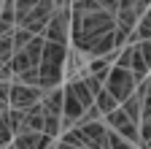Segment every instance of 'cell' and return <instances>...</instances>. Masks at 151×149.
Listing matches in <instances>:
<instances>
[{
  "mask_svg": "<svg viewBox=\"0 0 151 149\" xmlns=\"http://www.w3.org/2000/svg\"><path fill=\"white\" fill-rule=\"evenodd\" d=\"M116 22L108 11H92V14H76L70 11V44L73 49H84L89 41L100 38L105 33H113Z\"/></svg>",
  "mask_w": 151,
  "mask_h": 149,
  "instance_id": "cell-1",
  "label": "cell"
},
{
  "mask_svg": "<svg viewBox=\"0 0 151 149\" xmlns=\"http://www.w3.org/2000/svg\"><path fill=\"white\" fill-rule=\"evenodd\" d=\"M65 57H68V46L43 41L41 63H38V87L43 92L62 87V81H65Z\"/></svg>",
  "mask_w": 151,
  "mask_h": 149,
  "instance_id": "cell-2",
  "label": "cell"
},
{
  "mask_svg": "<svg viewBox=\"0 0 151 149\" xmlns=\"http://www.w3.org/2000/svg\"><path fill=\"white\" fill-rule=\"evenodd\" d=\"M54 11H57L54 0H41V3H35L27 14L19 16L14 27H22V30H27L30 35H43V30H46V25H49V19H51Z\"/></svg>",
  "mask_w": 151,
  "mask_h": 149,
  "instance_id": "cell-3",
  "label": "cell"
},
{
  "mask_svg": "<svg viewBox=\"0 0 151 149\" xmlns=\"http://www.w3.org/2000/svg\"><path fill=\"white\" fill-rule=\"evenodd\" d=\"M135 87H138V84H135V79H132V73H129L127 68H116V65H111L108 76H105V81H103V89H105L116 103H124L132 92H135Z\"/></svg>",
  "mask_w": 151,
  "mask_h": 149,
  "instance_id": "cell-4",
  "label": "cell"
},
{
  "mask_svg": "<svg viewBox=\"0 0 151 149\" xmlns=\"http://www.w3.org/2000/svg\"><path fill=\"white\" fill-rule=\"evenodd\" d=\"M41 49H43V38L41 35H35V38L22 46V49H16L14 52V57H11V76H16V73H24V71H35L38 63H41Z\"/></svg>",
  "mask_w": 151,
  "mask_h": 149,
  "instance_id": "cell-5",
  "label": "cell"
},
{
  "mask_svg": "<svg viewBox=\"0 0 151 149\" xmlns=\"http://www.w3.org/2000/svg\"><path fill=\"white\" fill-rule=\"evenodd\" d=\"M148 89H151V84H148V79L146 81H140L138 87H135V92L124 100V103H119V108L124 111V117L129 119V122H140L143 117H148Z\"/></svg>",
  "mask_w": 151,
  "mask_h": 149,
  "instance_id": "cell-6",
  "label": "cell"
},
{
  "mask_svg": "<svg viewBox=\"0 0 151 149\" xmlns=\"http://www.w3.org/2000/svg\"><path fill=\"white\" fill-rule=\"evenodd\" d=\"M43 41H51V44H62V46H70V8H57L51 14V19L41 35Z\"/></svg>",
  "mask_w": 151,
  "mask_h": 149,
  "instance_id": "cell-7",
  "label": "cell"
},
{
  "mask_svg": "<svg viewBox=\"0 0 151 149\" xmlns=\"http://www.w3.org/2000/svg\"><path fill=\"white\" fill-rule=\"evenodd\" d=\"M41 98H43V89H38V87L16 84V81L8 84V108L24 111V108H30L35 103H41Z\"/></svg>",
  "mask_w": 151,
  "mask_h": 149,
  "instance_id": "cell-8",
  "label": "cell"
},
{
  "mask_svg": "<svg viewBox=\"0 0 151 149\" xmlns=\"http://www.w3.org/2000/svg\"><path fill=\"white\" fill-rule=\"evenodd\" d=\"M103 125H105L108 130H113L116 136H122V138H127L129 144L138 146V141H140V136H138V125L129 122V119L124 117L122 108H113L111 114H105V117H103Z\"/></svg>",
  "mask_w": 151,
  "mask_h": 149,
  "instance_id": "cell-9",
  "label": "cell"
},
{
  "mask_svg": "<svg viewBox=\"0 0 151 149\" xmlns=\"http://www.w3.org/2000/svg\"><path fill=\"white\" fill-rule=\"evenodd\" d=\"M76 130L81 133L84 149H105V133H108V127L103 125V119H94V122H86V125H76Z\"/></svg>",
  "mask_w": 151,
  "mask_h": 149,
  "instance_id": "cell-10",
  "label": "cell"
},
{
  "mask_svg": "<svg viewBox=\"0 0 151 149\" xmlns=\"http://www.w3.org/2000/svg\"><path fill=\"white\" fill-rule=\"evenodd\" d=\"M54 141L43 133H19L11 138V146L14 149H49Z\"/></svg>",
  "mask_w": 151,
  "mask_h": 149,
  "instance_id": "cell-11",
  "label": "cell"
},
{
  "mask_svg": "<svg viewBox=\"0 0 151 149\" xmlns=\"http://www.w3.org/2000/svg\"><path fill=\"white\" fill-rule=\"evenodd\" d=\"M94 108H97V111H100V117H105V114H111V111H113V108H119V103H116V100H113V98L108 95V92H105V89H100V92H97V95H94Z\"/></svg>",
  "mask_w": 151,
  "mask_h": 149,
  "instance_id": "cell-12",
  "label": "cell"
},
{
  "mask_svg": "<svg viewBox=\"0 0 151 149\" xmlns=\"http://www.w3.org/2000/svg\"><path fill=\"white\" fill-rule=\"evenodd\" d=\"M105 149H138V146L129 144V141L122 138V136H116L113 130H108V133H105Z\"/></svg>",
  "mask_w": 151,
  "mask_h": 149,
  "instance_id": "cell-13",
  "label": "cell"
},
{
  "mask_svg": "<svg viewBox=\"0 0 151 149\" xmlns=\"http://www.w3.org/2000/svg\"><path fill=\"white\" fill-rule=\"evenodd\" d=\"M132 35L138 38V44H140V41H148V35H151V19H148V14H143L140 19H138V25H135V30H132Z\"/></svg>",
  "mask_w": 151,
  "mask_h": 149,
  "instance_id": "cell-14",
  "label": "cell"
},
{
  "mask_svg": "<svg viewBox=\"0 0 151 149\" xmlns=\"http://www.w3.org/2000/svg\"><path fill=\"white\" fill-rule=\"evenodd\" d=\"M14 133H11V125H8V117H6V111H0V149H6L11 144Z\"/></svg>",
  "mask_w": 151,
  "mask_h": 149,
  "instance_id": "cell-15",
  "label": "cell"
},
{
  "mask_svg": "<svg viewBox=\"0 0 151 149\" xmlns=\"http://www.w3.org/2000/svg\"><path fill=\"white\" fill-rule=\"evenodd\" d=\"M32 38H35V35H30L27 30H22V27H14V33H11V41H14V52H16V49H22V46H27Z\"/></svg>",
  "mask_w": 151,
  "mask_h": 149,
  "instance_id": "cell-16",
  "label": "cell"
},
{
  "mask_svg": "<svg viewBox=\"0 0 151 149\" xmlns=\"http://www.w3.org/2000/svg\"><path fill=\"white\" fill-rule=\"evenodd\" d=\"M97 3H100V8H103V11H108V14H116L119 0H97Z\"/></svg>",
  "mask_w": 151,
  "mask_h": 149,
  "instance_id": "cell-17",
  "label": "cell"
},
{
  "mask_svg": "<svg viewBox=\"0 0 151 149\" xmlns=\"http://www.w3.org/2000/svg\"><path fill=\"white\" fill-rule=\"evenodd\" d=\"M132 3H135V11H138V16L148 14V0H132Z\"/></svg>",
  "mask_w": 151,
  "mask_h": 149,
  "instance_id": "cell-18",
  "label": "cell"
},
{
  "mask_svg": "<svg viewBox=\"0 0 151 149\" xmlns=\"http://www.w3.org/2000/svg\"><path fill=\"white\" fill-rule=\"evenodd\" d=\"M8 84L11 81H0V103H6V106H8Z\"/></svg>",
  "mask_w": 151,
  "mask_h": 149,
  "instance_id": "cell-19",
  "label": "cell"
},
{
  "mask_svg": "<svg viewBox=\"0 0 151 149\" xmlns=\"http://www.w3.org/2000/svg\"><path fill=\"white\" fill-rule=\"evenodd\" d=\"M57 8H70V0H54Z\"/></svg>",
  "mask_w": 151,
  "mask_h": 149,
  "instance_id": "cell-20",
  "label": "cell"
},
{
  "mask_svg": "<svg viewBox=\"0 0 151 149\" xmlns=\"http://www.w3.org/2000/svg\"><path fill=\"white\" fill-rule=\"evenodd\" d=\"M0 111H8V106H6V103H0Z\"/></svg>",
  "mask_w": 151,
  "mask_h": 149,
  "instance_id": "cell-21",
  "label": "cell"
},
{
  "mask_svg": "<svg viewBox=\"0 0 151 149\" xmlns=\"http://www.w3.org/2000/svg\"><path fill=\"white\" fill-rule=\"evenodd\" d=\"M6 149H14V146H11V144H8V146H6Z\"/></svg>",
  "mask_w": 151,
  "mask_h": 149,
  "instance_id": "cell-22",
  "label": "cell"
},
{
  "mask_svg": "<svg viewBox=\"0 0 151 149\" xmlns=\"http://www.w3.org/2000/svg\"><path fill=\"white\" fill-rule=\"evenodd\" d=\"M0 3H3V0H0Z\"/></svg>",
  "mask_w": 151,
  "mask_h": 149,
  "instance_id": "cell-23",
  "label": "cell"
}]
</instances>
